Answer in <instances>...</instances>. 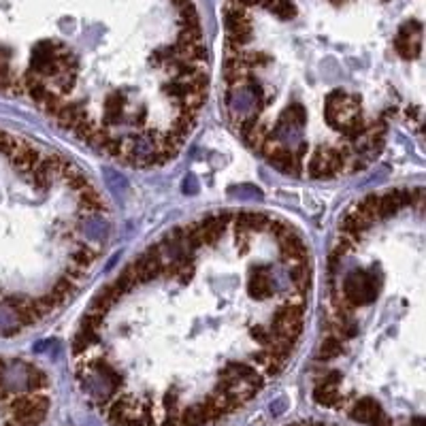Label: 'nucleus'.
<instances>
[{"instance_id": "nucleus-1", "label": "nucleus", "mask_w": 426, "mask_h": 426, "mask_svg": "<svg viewBox=\"0 0 426 426\" xmlns=\"http://www.w3.org/2000/svg\"><path fill=\"white\" fill-rule=\"evenodd\" d=\"M79 168L17 134L0 130V335L9 337L41 324L62 305L32 279L34 209L45 188L60 184Z\"/></svg>"}, {"instance_id": "nucleus-3", "label": "nucleus", "mask_w": 426, "mask_h": 426, "mask_svg": "<svg viewBox=\"0 0 426 426\" xmlns=\"http://www.w3.org/2000/svg\"><path fill=\"white\" fill-rule=\"evenodd\" d=\"M409 426H424V420H422V418H416Z\"/></svg>"}, {"instance_id": "nucleus-2", "label": "nucleus", "mask_w": 426, "mask_h": 426, "mask_svg": "<svg viewBox=\"0 0 426 426\" xmlns=\"http://www.w3.org/2000/svg\"><path fill=\"white\" fill-rule=\"evenodd\" d=\"M349 416L367 426H390V420L375 399H363L352 407Z\"/></svg>"}]
</instances>
